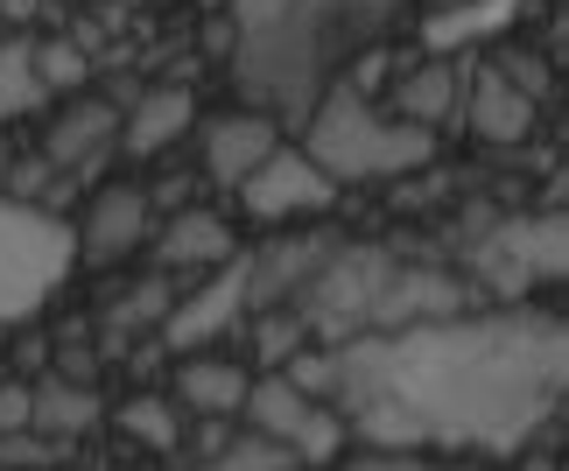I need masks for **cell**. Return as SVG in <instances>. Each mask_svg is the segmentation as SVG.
<instances>
[{"label":"cell","instance_id":"9a60e30c","mask_svg":"<svg viewBox=\"0 0 569 471\" xmlns=\"http://www.w3.org/2000/svg\"><path fill=\"white\" fill-rule=\"evenodd\" d=\"M113 134H120V113L106 99H71L42 134V156H50V169H84L113 148Z\"/></svg>","mask_w":569,"mask_h":471},{"label":"cell","instance_id":"4fadbf2b","mask_svg":"<svg viewBox=\"0 0 569 471\" xmlns=\"http://www.w3.org/2000/svg\"><path fill=\"white\" fill-rule=\"evenodd\" d=\"M232 253H239L232 226L218 219V211H204V204L169 211L162 232H156V268H162V274H169V268H226Z\"/></svg>","mask_w":569,"mask_h":471},{"label":"cell","instance_id":"836d02e7","mask_svg":"<svg viewBox=\"0 0 569 471\" xmlns=\"http://www.w3.org/2000/svg\"><path fill=\"white\" fill-rule=\"evenodd\" d=\"M42 8H36V0H0V21H14V29H21V21H36Z\"/></svg>","mask_w":569,"mask_h":471},{"label":"cell","instance_id":"cb8c5ba5","mask_svg":"<svg viewBox=\"0 0 569 471\" xmlns=\"http://www.w3.org/2000/svg\"><path fill=\"white\" fill-rule=\"evenodd\" d=\"M302 345H310V324H302L296 310H268L253 324V352H260V367H268V373H281Z\"/></svg>","mask_w":569,"mask_h":471},{"label":"cell","instance_id":"ffe728a7","mask_svg":"<svg viewBox=\"0 0 569 471\" xmlns=\"http://www.w3.org/2000/svg\"><path fill=\"white\" fill-rule=\"evenodd\" d=\"M513 14H520V0H465V8L429 14L422 21V42H429L436 57H450V50H465V42H478V36H499Z\"/></svg>","mask_w":569,"mask_h":471},{"label":"cell","instance_id":"8d00e7d4","mask_svg":"<svg viewBox=\"0 0 569 471\" xmlns=\"http://www.w3.org/2000/svg\"><path fill=\"white\" fill-rule=\"evenodd\" d=\"M0 471H8V464H0Z\"/></svg>","mask_w":569,"mask_h":471},{"label":"cell","instance_id":"e0dca14e","mask_svg":"<svg viewBox=\"0 0 569 471\" xmlns=\"http://www.w3.org/2000/svg\"><path fill=\"white\" fill-rule=\"evenodd\" d=\"M106 422V401L99 388H84V380H36L29 388V430L36 437H84Z\"/></svg>","mask_w":569,"mask_h":471},{"label":"cell","instance_id":"7c38bea8","mask_svg":"<svg viewBox=\"0 0 569 471\" xmlns=\"http://www.w3.org/2000/svg\"><path fill=\"white\" fill-rule=\"evenodd\" d=\"M274 148H281L274 113H218V120H204V177L239 190Z\"/></svg>","mask_w":569,"mask_h":471},{"label":"cell","instance_id":"4dcf8cb0","mask_svg":"<svg viewBox=\"0 0 569 471\" xmlns=\"http://www.w3.org/2000/svg\"><path fill=\"white\" fill-rule=\"evenodd\" d=\"M29 430V380H0V437Z\"/></svg>","mask_w":569,"mask_h":471},{"label":"cell","instance_id":"d6a6232c","mask_svg":"<svg viewBox=\"0 0 569 471\" xmlns=\"http://www.w3.org/2000/svg\"><path fill=\"white\" fill-rule=\"evenodd\" d=\"M232 42H239V36H232V21H218V14H211V21H204V50H232Z\"/></svg>","mask_w":569,"mask_h":471},{"label":"cell","instance_id":"8fae6325","mask_svg":"<svg viewBox=\"0 0 569 471\" xmlns=\"http://www.w3.org/2000/svg\"><path fill=\"white\" fill-rule=\"evenodd\" d=\"M436 317H465V289L429 268H387L366 331H408V324H436Z\"/></svg>","mask_w":569,"mask_h":471},{"label":"cell","instance_id":"5b68a950","mask_svg":"<svg viewBox=\"0 0 569 471\" xmlns=\"http://www.w3.org/2000/svg\"><path fill=\"white\" fill-rule=\"evenodd\" d=\"M387 253L380 247H331L323 261L310 268V282H302L296 295H289V310L310 324V338L323 331V338H359L366 324H373V295H380V282H387Z\"/></svg>","mask_w":569,"mask_h":471},{"label":"cell","instance_id":"44dd1931","mask_svg":"<svg viewBox=\"0 0 569 471\" xmlns=\"http://www.w3.org/2000/svg\"><path fill=\"white\" fill-rule=\"evenodd\" d=\"M36 106H42L36 42H29V36H8V42H0V120H14V113H36Z\"/></svg>","mask_w":569,"mask_h":471},{"label":"cell","instance_id":"f1b7e54d","mask_svg":"<svg viewBox=\"0 0 569 471\" xmlns=\"http://www.w3.org/2000/svg\"><path fill=\"white\" fill-rule=\"evenodd\" d=\"M0 464H8V471H42V464H57V437H36V430L0 437Z\"/></svg>","mask_w":569,"mask_h":471},{"label":"cell","instance_id":"d4e9b609","mask_svg":"<svg viewBox=\"0 0 569 471\" xmlns=\"http://www.w3.org/2000/svg\"><path fill=\"white\" fill-rule=\"evenodd\" d=\"M36 78H42V92H78L92 78V63H84L71 36H50V42H36Z\"/></svg>","mask_w":569,"mask_h":471},{"label":"cell","instance_id":"ba28073f","mask_svg":"<svg viewBox=\"0 0 569 471\" xmlns=\"http://www.w3.org/2000/svg\"><path fill=\"white\" fill-rule=\"evenodd\" d=\"M338 183L302 156V148H274L268 162L239 183V204H247L253 226H281V219H310V211H331Z\"/></svg>","mask_w":569,"mask_h":471},{"label":"cell","instance_id":"e575fe53","mask_svg":"<svg viewBox=\"0 0 569 471\" xmlns=\"http://www.w3.org/2000/svg\"><path fill=\"white\" fill-rule=\"evenodd\" d=\"M528 471H562V464L556 458H528Z\"/></svg>","mask_w":569,"mask_h":471},{"label":"cell","instance_id":"9c48e42d","mask_svg":"<svg viewBox=\"0 0 569 471\" xmlns=\"http://www.w3.org/2000/svg\"><path fill=\"white\" fill-rule=\"evenodd\" d=\"M239 310H247V253H232L226 268H218V282L190 289L183 303H169L162 317V352H204L211 338H226L239 324Z\"/></svg>","mask_w":569,"mask_h":471},{"label":"cell","instance_id":"5bb4252c","mask_svg":"<svg viewBox=\"0 0 569 471\" xmlns=\"http://www.w3.org/2000/svg\"><path fill=\"white\" fill-rule=\"evenodd\" d=\"M190 120H197L190 84H156V92H141V99L120 113V148H127L134 162H148V156H162L169 141H183Z\"/></svg>","mask_w":569,"mask_h":471},{"label":"cell","instance_id":"6da1fadb","mask_svg":"<svg viewBox=\"0 0 569 471\" xmlns=\"http://www.w3.org/2000/svg\"><path fill=\"white\" fill-rule=\"evenodd\" d=\"M562 317H436L408 331H359L338 352L345 430L366 451H520L562 409Z\"/></svg>","mask_w":569,"mask_h":471},{"label":"cell","instance_id":"4316f807","mask_svg":"<svg viewBox=\"0 0 569 471\" xmlns=\"http://www.w3.org/2000/svg\"><path fill=\"white\" fill-rule=\"evenodd\" d=\"M169 303H177V295H169V282H162V274H148V282H134V289L113 303V324H120V331H127V324H162Z\"/></svg>","mask_w":569,"mask_h":471},{"label":"cell","instance_id":"3957f363","mask_svg":"<svg viewBox=\"0 0 569 471\" xmlns=\"http://www.w3.org/2000/svg\"><path fill=\"white\" fill-rule=\"evenodd\" d=\"M338 50H352L338 0H289L268 29H253V36L232 42L239 84H247L253 99L281 106L289 120H302L317 106V71H323V57H338Z\"/></svg>","mask_w":569,"mask_h":471},{"label":"cell","instance_id":"ac0fdd59","mask_svg":"<svg viewBox=\"0 0 569 471\" xmlns=\"http://www.w3.org/2000/svg\"><path fill=\"white\" fill-rule=\"evenodd\" d=\"M393 106H401V120L408 127H443L457 106H465V78H457V63L450 57H429V63H415V71L401 78V92H393Z\"/></svg>","mask_w":569,"mask_h":471},{"label":"cell","instance_id":"d590c367","mask_svg":"<svg viewBox=\"0 0 569 471\" xmlns=\"http://www.w3.org/2000/svg\"><path fill=\"white\" fill-rule=\"evenodd\" d=\"M204 8H218V0H204Z\"/></svg>","mask_w":569,"mask_h":471},{"label":"cell","instance_id":"f546056e","mask_svg":"<svg viewBox=\"0 0 569 471\" xmlns=\"http://www.w3.org/2000/svg\"><path fill=\"white\" fill-rule=\"evenodd\" d=\"M345 471H471V464H429L422 451H366V458H352Z\"/></svg>","mask_w":569,"mask_h":471},{"label":"cell","instance_id":"484cf974","mask_svg":"<svg viewBox=\"0 0 569 471\" xmlns=\"http://www.w3.org/2000/svg\"><path fill=\"white\" fill-rule=\"evenodd\" d=\"M281 380H289L296 394H310V401H331L338 394V352H310V345H302L289 367H281Z\"/></svg>","mask_w":569,"mask_h":471},{"label":"cell","instance_id":"277c9868","mask_svg":"<svg viewBox=\"0 0 569 471\" xmlns=\"http://www.w3.org/2000/svg\"><path fill=\"white\" fill-rule=\"evenodd\" d=\"M71 226L0 198V324H21L29 310H42V295L71 274Z\"/></svg>","mask_w":569,"mask_h":471},{"label":"cell","instance_id":"8992f818","mask_svg":"<svg viewBox=\"0 0 569 471\" xmlns=\"http://www.w3.org/2000/svg\"><path fill=\"white\" fill-rule=\"evenodd\" d=\"M239 415H247L253 437H274L296 464H338V451H345V422L323 409V401L296 394L281 373L247 380V401H239Z\"/></svg>","mask_w":569,"mask_h":471},{"label":"cell","instance_id":"1f68e13d","mask_svg":"<svg viewBox=\"0 0 569 471\" xmlns=\"http://www.w3.org/2000/svg\"><path fill=\"white\" fill-rule=\"evenodd\" d=\"M148 204H162V211H183L190 204V177H169V183H156V198Z\"/></svg>","mask_w":569,"mask_h":471},{"label":"cell","instance_id":"83f0119b","mask_svg":"<svg viewBox=\"0 0 569 471\" xmlns=\"http://www.w3.org/2000/svg\"><path fill=\"white\" fill-rule=\"evenodd\" d=\"M492 71L507 78L513 92H528L535 106L549 99V63H541V57H528V50H507V57H492Z\"/></svg>","mask_w":569,"mask_h":471},{"label":"cell","instance_id":"2e32d148","mask_svg":"<svg viewBox=\"0 0 569 471\" xmlns=\"http://www.w3.org/2000/svg\"><path fill=\"white\" fill-rule=\"evenodd\" d=\"M465 113H471V134H486V141H528L535 120H541V106H535L528 92H513V84L499 78L492 63H478Z\"/></svg>","mask_w":569,"mask_h":471},{"label":"cell","instance_id":"7402d4cb","mask_svg":"<svg viewBox=\"0 0 569 471\" xmlns=\"http://www.w3.org/2000/svg\"><path fill=\"white\" fill-rule=\"evenodd\" d=\"M113 422L134 443H148V451H177V443H183V415L169 409L162 394H127L120 409H113Z\"/></svg>","mask_w":569,"mask_h":471},{"label":"cell","instance_id":"30bf717a","mask_svg":"<svg viewBox=\"0 0 569 471\" xmlns=\"http://www.w3.org/2000/svg\"><path fill=\"white\" fill-rule=\"evenodd\" d=\"M148 240V190L134 183H106L92 204H84V219L71 232V253L84 268H106V261H127Z\"/></svg>","mask_w":569,"mask_h":471},{"label":"cell","instance_id":"52a82bcc","mask_svg":"<svg viewBox=\"0 0 569 471\" xmlns=\"http://www.w3.org/2000/svg\"><path fill=\"white\" fill-rule=\"evenodd\" d=\"M569 247H562V211L556 219H513V226H492L478 240V274L499 289V295H528L535 282L562 274Z\"/></svg>","mask_w":569,"mask_h":471},{"label":"cell","instance_id":"603a6c76","mask_svg":"<svg viewBox=\"0 0 569 471\" xmlns=\"http://www.w3.org/2000/svg\"><path fill=\"white\" fill-rule=\"evenodd\" d=\"M183 471H302L289 451H281L274 437H232L226 451H211V458H197V464H183Z\"/></svg>","mask_w":569,"mask_h":471},{"label":"cell","instance_id":"d6986e66","mask_svg":"<svg viewBox=\"0 0 569 471\" xmlns=\"http://www.w3.org/2000/svg\"><path fill=\"white\" fill-rule=\"evenodd\" d=\"M177 401L197 415H239V401H247V367H232V359L218 352H190L177 367Z\"/></svg>","mask_w":569,"mask_h":471},{"label":"cell","instance_id":"7a4b0ae2","mask_svg":"<svg viewBox=\"0 0 569 471\" xmlns=\"http://www.w3.org/2000/svg\"><path fill=\"white\" fill-rule=\"evenodd\" d=\"M302 156H310L331 183H380V177L422 169L436 156V134L373 113V99L352 92V84H331V92L302 113Z\"/></svg>","mask_w":569,"mask_h":471}]
</instances>
